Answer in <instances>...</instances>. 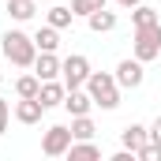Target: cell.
Returning a JSON list of instances; mask_svg holds the SVG:
<instances>
[{"instance_id":"obj_1","label":"cell","mask_w":161,"mask_h":161,"mask_svg":"<svg viewBox=\"0 0 161 161\" xmlns=\"http://www.w3.org/2000/svg\"><path fill=\"white\" fill-rule=\"evenodd\" d=\"M0 49H4V56L15 68H34V60H38V45H34L30 34H23V30H8L0 38Z\"/></svg>"},{"instance_id":"obj_2","label":"cell","mask_w":161,"mask_h":161,"mask_svg":"<svg viewBox=\"0 0 161 161\" xmlns=\"http://www.w3.org/2000/svg\"><path fill=\"white\" fill-rule=\"evenodd\" d=\"M86 94H90L94 105L105 109V113L120 105V82H116V75H109V71H90V79H86Z\"/></svg>"},{"instance_id":"obj_3","label":"cell","mask_w":161,"mask_h":161,"mask_svg":"<svg viewBox=\"0 0 161 161\" xmlns=\"http://www.w3.org/2000/svg\"><path fill=\"white\" fill-rule=\"evenodd\" d=\"M135 56H139L142 64H150V60L161 56V23L139 26V30H135Z\"/></svg>"},{"instance_id":"obj_4","label":"cell","mask_w":161,"mask_h":161,"mask_svg":"<svg viewBox=\"0 0 161 161\" xmlns=\"http://www.w3.org/2000/svg\"><path fill=\"white\" fill-rule=\"evenodd\" d=\"M71 142H75L71 127H64V124H53V127H45V139H41V154H45V158H64Z\"/></svg>"},{"instance_id":"obj_5","label":"cell","mask_w":161,"mask_h":161,"mask_svg":"<svg viewBox=\"0 0 161 161\" xmlns=\"http://www.w3.org/2000/svg\"><path fill=\"white\" fill-rule=\"evenodd\" d=\"M60 75H64V86H68V90H79V86H86V79H90V60L79 56V53H71L68 60H60Z\"/></svg>"},{"instance_id":"obj_6","label":"cell","mask_w":161,"mask_h":161,"mask_svg":"<svg viewBox=\"0 0 161 161\" xmlns=\"http://www.w3.org/2000/svg\"><path fill=\"white\" fill-rule=\"evenodd\" d=\"M146 79V71H142V60L135 56V60H120L116 64V82H120L124 90H135V86H142Z\"/></svg>"},{"instance_id":"obj_7","label":"cell","mask_w":161,"mask_h":161,"mask_svg":"<svg viewBox=\"0 0 161 161\" xmlns=\"http://www.w3.org/2000/svg\"><path fill=\"white\" fill-rule=\"evenodd\" d=\"M64 94H68V86H64V82L45 79V82H41V90H38V101L45 105V109H56V105H64Z\"/></svg>"},{"instance_id":"obj_8","label":"cell","mask_w":161,"mask_h":161,"mask_svg":"<svg viewBox=\"0 0 161 161\" xmlns=\"http://www.w3.org/2000/svg\"><path fill=\"white\" fill-rule=\"evenodd\" d=\"M64 109H68L71 116H86V113L94 109V97H90L82 86L79 90H68V94H64Z\"/></svg>"},{"instance_id":"obj_9","label":"cell","mask_w":161,"mask_h":161,"mask_svg":"<svg viewBox=\"0 0 161 161\" xmlns=\"http://www.w3.org/2000/svg\"><path fill=\"white\" fill-rule=\"evenodd\" d=\"M120 142L127 146V150H135V154H139V150L150 142V127H142V124H127V127L120 131Z\"/></svg>"},{"instance_id":"obj_10","label":"cell","mask_w":161,"mask_h":161,"mask_svg":"<svg viewBox=\"0 0 161 161\" xmlns=\"http://www.w3.org/2000/svg\"><path fill=\"white\" fill-rule=\"evenodd\" d=\"M41 113H45V105L38 97H19V105H15V120L19 124H38Z\"/></svg>"},{"instance_id":"obj_11","label":"cell","mask_w":161,"mask_h":161,"mask_svg":"<svg viewBox=\"0 0 161 161\" xmlns=\"http://www.w3.org/2000/svg\"><path fill=\"white\" fill-rule=\"evenodd\" d=\"M34 75H38L41 82L56 79V75H60V56H56V53H41L38 60H34Z\"/></svg>"},{"instance_id":"obj_12","label":"cell","mask_w":161,"mask_h":161,"mask_svg":"<svg viewBox=\"0 0 161 161\" xmlns=\"http://www.w3.org/2000/svg\"><path fill=\"white\" fill-rule=\"evenodd\" d=\"M86 23H90V30H94V34H105V30H113V26H116V11L97 8L94 15H86Z\"/></svg>"},{"instance_id":"obj_13","label":"cell","mask_w":161,"mask_h":161,"mask_svg":"<svg viewBox=\"0 0 161 161\" xmlns=\"http://www.w3.org/2000/svg\"><path fill=\"white\" fill-rule=\"evenodd\" d=\"M34 45H38V53H56L60 49V30L56 26H41L34 34Z\"/></svg>"},{"instance_id":"obj_14","label":"cell","mask_w":161,"mask_h":161,"mask_svg":"<svg viewBox=\"0 0 161 161\" xmlns=\"http://www.w3.org/2000/svg\"><path fill=\"white\" fill-rule=\"evenodd\" d=\"M68 158L71 161H86V158H101V150H97L90 139H75V142L68 146Z\"/></svg>"},{"instance_id":"obj_15","label":"cell","mask_w":161,"mask_h":161,"mask_svg":"<svg viewBox=\"0 0 161 161\" xmlns=\"http://www.w3.org/2000/svg\"><path fill=\"white\" fill-rule=\"evenodd\" d=\"M131 23H135V30H139V26H154V23H161V19H158V11H154V8L135 4V8H131Z\"/></svg>"},{"instance_id":"obj_16","label":"cell","mask_w":161,"mask_h":161,"mask_svg":"<svg viewBox=\"0 0 161 161\" xmlns=\"http://www.w3.org/2000/svg\"><path fill=\"white\" fill-rule=\"evenodd\" d=\"M45 19H49V26H56V30H64V26H71V19H75V11H71V8H60V4H56V8H49V15H45Z\"/></svg>"},{"instance_id":"obj_17","label":"cell","mask_w":161,"mask_h":161,"mask_svg":"<svg viewBox=\"0 0 161 161\" xmlns=\"http://www.w3.org/2000/svg\"><path fill=\"white\" fill-rule=\"evenodd\" d=\"M94 131H97V127L90 120V113H86V116H71V135H75V139H94Z\"/></svg>"},{"instance_id":"obj_18","label":"cell","mask_w":161,"mask_h":161,"mask_svg":"<svg viewBox=\"0 0 161 161\" xmlns=\"http://www.w3.org/2000/svg\"><path fill=\"white\" fill-rule=\"evenodd\" d=\"M8 15L19 19V23H26L34 15V0H8Z\"/></svg>"},{"instance_id":"obj_19","label":"cell","mask_w":161,"mask_h":161,"mask_svg":"<svg viewBox=\"0 0 161 161\" xmlns=\"http://www.w3.org/2000/svg\"><path fill=\"white\" fill-rule=\"evenodd\" d=\"M38 90H41L38 75H23V79L15 82V94H19V97H38Z\"/></svg>"},{"instance_id":"obj_20","label":"cell","mask_w":161,"mask_h":161,"mask_svg":"<svg viewBox=\"0 0 161 161\" xmlns=\"http://www.w3.org/2000/svg\"><path fill=\"white\" fill-rule=\"evenodd\" d=\"M105 4H109V0H71V11L86 19V15H94L97 8H105Z\"/></svg>"},{"instance_id":"obj_21","label":"cell","mask_w":161,"mask_h":161,"mask_svg":"<svg viewBox=\"0 0 161 161\" xmlns=\"http://www.w3.org/2000/svg\"><path fill=\"white\" fill-rule=\"evenodd\" d=\"M139 158H142V161H161V142H154V139H150V142L139 150Z\"/></svg>"},{"instance_id":"obj_22","label":"cell","mask_w":161,"mask_h":161,"mask_svg":"<svg viewBox=\"0 0 161 161\" xmlns=\"http://www.w3.org/2000/svg\"><path fill=\"white\" fill-rule=\"evenodd\" d=\"M8 116H11V105H8V101L0 97V135L8 131Z\"/></svg>"},{"instance_id":"obj_23","label":"cell","mask_w":161,"mask_h":161,"mask_svg":"<svg viewBox=\"0 0 161 161\" xmlns=\"http://www.w3.org/2000/svg\"><path fill=\"white\" fill-rule=\"evenodd\" d=\"M150 139H154V142H161V116L150 124Z\"/></svg>"},{"instance_id":"obj_24","label":"cell","mask_w":161,"mask_h":161,"mask_svg":"<svg viewBox=\"0 0 161 161\" xmlns=\"http://www.w3.org/2000/svg\"><path fill=\"white\" fill-rule=\"evenodd\" d=\"M116 4H124V8H135V4H142V0H116Z\"/></svg>"},{"instance_id":"obj_25","label":"cell","mask_w":161,"mask_h":161,"mask_svg":"<svg viewBox=\"0 0 161 161\" xmlns=\"http://www.w3.org/2000/svg\"><path fill=\"white\" fill-rule=\"evenodd\" d=\"M0 82H4V79H0Z\"/></svg>"},{"instance_id":"obj_26","label":"cell","mask_w":161,"mask_h":161,"mask_svg":"<svg viewBox=\"0 0 161 161\" xmlns=\"http://www.w3.org/2000/svg\"><path fill=\"white\" fill-rule=\"evenodd\" d=\"M158 60H161V56H158Z\"/></svg>"}]
</instances>
